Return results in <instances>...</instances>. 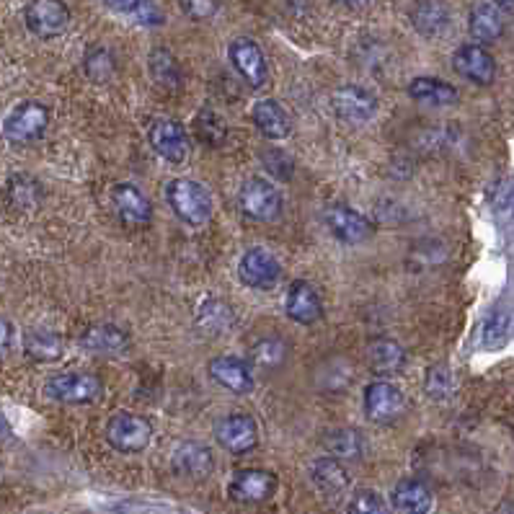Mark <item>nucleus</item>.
<instances>
[{
    "label": "nucleus",
    "mask_w": 514,
    "mask_h": 514,
    "mask_svg": "<svg viewBox=\"0 0 514 514\" xmlns=\"http://www.w3.org/2000/svg\"><path fill=\"white\" fill-rule=\"evenodd\" d=\"M347 514H391V509L378 491L362 489L349 499Z\"/></svg>",
    "instance_id": "40"
},
{
    "label": "nucleus",
    "mask_w": 514,
    "mask_h": 514,
    "mask_svg": "<svg viewBox=\"0 0 514 514\" xmlns=\"http://www.w3.org/2000/svg\"><path fill=\"white\" fill-rule=\"evenodd\" d=\"M471 37L478 44H491L504 34V16L494 3H478L471 11V21H468Z\"/></svg>",
    "instance_id": "28"
},
{
    "label": "nucleus",
    "mask_w": 514,
    "mask_h": 514,
    "mask_svg": "<svg viewBox=\"0 0 514 514\" xmlns=\"http://www.w3.org/2000/svg\"><path fill=\"white\" fill-rule=\"evenodd\" d=\"M323 447L339 460H357L365 453V437L352 427H336L326 432Z\"/></svg>",
    "instance_id": "31"
},
{
    "label": "nucleus",
    "mask_w": 514,
    "mask_h": 514,
    "mask_svg": "<svg viewBox=\"0 0 514 514\" xmlns=\"http://www.w3.org/2000/svg\"><path fill=\"white\" fill-rule=\"evenodd\" d=\"M101 391H104L101 380L88 372H62L44 385V396L65 406H86V403L99 401Z\"/></svg>",
    "instance_id": "3"
},
{
    "label": "nucleus",
    "mask_w": 514,
    "mask_h": 514,
    "mask_svg": "<svg viewBox=\"0 0 514 514\" xmlns=\"http://www.w3.org/2000/svg\"><path fill=\"white\" fill-rule=\"evenodd\" d=\"M455 73L476 86H489L496 78V62L481 44H463L453 55Z\"/></svg>",
    "instance_id": "15"
},
{
    "label": "nucleus",
    "mask_w": 514,
    "mask_h": 514,
    "mask_svg": "<svg viewBox=\"0 0 514 514\" xmlns=\"http://www.w3.org/2000/svg\"><path fill=\"white\" fill-rule=\"evenodd\" d=\"M215 440L220 442V447L228 450V453L246 455L259 445V427H256L254 416L230 414L217 422Z\"/></svg>",
    "instance_id": "9"
},
{
    "label": "nucleus",
    "mask_w": 514,
    "mask_h": 514,
    "mask_svg": "<svg viewBox=\"0 0 514 514\" xmlns=\"http://www.w3.org/2000/svg\"><path fill=\"white\" fill-rule=\"evenodd\" d=\"M339 3H341V6H347L349 11H365L372 0H339Z\"/></svg>",
    "instance_id": "44"
},
{
    "label": "nucleus",
    "mask_w": 514,
    "mask_h": 514,
    "mask_svg": "<svg viewBox=\"0 0 514 514\" xmlns=\"http://www.w3.org/2000/svg\"><path fill=\"white\" fill-rule=\"evenodd\" d=\"M228 57L230 62H233L236 73L241 75L248 86L261 88L264 83H267V75H269L267 57H264V50H261L254 39H248V37L233 39L228 47Z\"/></svg>",
    "instance_id": "10"
},
{
    "label": "nucleus",
    "mask_w": 514,
    "mask_h": 514,
    "mask_svg": "<svg viewBox=\"0 0 514 514\" xmlns=\"http://www.w3.org/2000/svg\"><path fill=\"white\" fill-rule=\"evenodd\" d=\"M194 127H197V135L202 137V143L210 145V148L223 145L225 135H228V130H225V122L220 119V114L212 112V109H202V112L197 114V122H194Z\"/></svg>",
    "instance_id": "38"
},
{
    "label": "nucleus",
    "mask_w": 514,
    "mask_h": 514,
    "mask_svg": "<svg viewBox=\"0 0 514 514\" xmlns=\"http://www.w3.org/2000/svg\"><path fill=\"white\" fill-rule=\"evenodd\" d=\"M238 210L254 223H274L282 215V192L269 179L251 176L241 184Z\"/></svg>",
    "instance_id": "2"
},
{
    "label": "nucleus",
    "mask_w": 514,
    "mask_h": 514,
    "mask_svg": "<svg viewBox=\"0 0 514 514\" xmlns=\"http://www.w3.org/2000/svg\"><path fill=\"white\" fill-rule=\"evenodd\" d=\"M81 347L101 357H122L130 349V336L112 323H93L81 334Z\"/></svg>",
    "instance_id": "20"
},
{
    "label": "nucleus",
    "mask_w": 514,
    "mask_h": 514,
    "mask_svg": "<svg viewBox=\"0 0 514 514\" xmlns=\"http://www.w3.org/2000/svg\"><path fill=\"white\" fill-rule=\"evenodd\" d=\"M238 277L251 290H272L282 277V264L267 248H248L238 261Z\"/></svg>",
    "instance_id": "7"
},
{
    "label": "nucleus",
    "mask_w": 514,
    "mask_h": 514,
    "mask_svg": "<svg viewBox=\"0 0 514 514\" xmlns=\"http://www.w3.org/2000/svg\"><path fill=\"white\" fill-rule=\"evenodd\" d=\"M150 75L153 81L158 83L166 91H176L181 86V68L176 57L166 50V47H158V50L150 52Z\"/></svg>",
    "instance_id": "33"
},
{
    "label": "nucleus",
    "mask_w": 514,
    "mask_h": 514,
    "mask_svg": "<svg viewBox=\"0 0 514 514\" xmlns=\"http://www.w3.org/2000/svg\"><path fill=\"white\" fill-rule=\"evenodd\" d=\"M248 357L261 370H277L287 360V341L279 339V336H261V339L251 344Z\"/></svg>",
    "instance_id": "32"
},
{
    "label": "nucleus",
    "mask_w": 514,
    "mask_h": 514,
    "mask_svg": "<svg viewBox=\"0 0 514 514\" xmlns=\"http://www.w3.org/2000/svg\"><path fill=\"white\" fill-rule=\"evenodd\" d=\"M352 378V362L341 360L339 357V360L321 365V380H318V383H321V388H326V391H347Z\"/></svg>",
    "instance_id": "37"
},
{
    "label": "nucleus",
    "mask_w": 514,
    "mask_h": 514,
    "mask_svg": "<svg viewBox=\"0 0 514 514\" xmlns=\"http://www.w3.org/2000/svg\"><path fill=\"white\" fill-rule=\"evenodd\" d=\"M362 403H365L367 419L372 424H380V427H388L406 414V396L398 385L388 383V380H375V383L367 385Z\"/></svg>",
    "instance_id": "5"
},
{
    "label": "nucleus",
    "mask_w": 514,
    "mask_h": 514,
    "mask_svg": "<svg viewBox=\"0 0 514 514\" xmlns=\"http://www.w3.org/2000/svg\"><path fill=\"white\" fill-rule=\"evenodd\" d=\"M166 202L186 225H205L212 217V194L194 179H174L166 186Z\"/></svg>",
    "instance_id": "1"
},
{
    "label": "nucleus",
    "mask_w": 514,
    "mask_h": 514,
    "mask_svg": "<svg viewBox=\"0 0 514 514\" xmlns=\"http://www.w3.org/2000/svg\"><path fill=\"white\" fill-rule=\"evenodd\" d=\"M197 329L205 331L207 336H225L236 326V313L225 300L205 298L197 305Z\"/></svg>",
    "instance_id": "21"
},
{
    "label": "nucleus",
    "mask_w": 514,
    "mask_h": 514,
    "mask_svg": "<svg viewBox=\"0 0 514 514\" xmlns=\"http://www.w3.org/2000/svg\"><path fill=\"white\" fill-rule=\"evenodd\" d=\"M26 26L39 39H55L70 24V8L65 0H31L26 6Z\"/></svg>",
    "instance_id": "8"
},
{
    "label": "nucleus",
    "mask_w": 514,
    "mask_h": 514,
    "mask_svg": "<svg viewBox=\"0 0 514 514\" xmlns=\"http://www.w3.org/2000/svg\"><path fill=\"white\" fill-rule=\"evenodd\" d=\"M323 225L329 228V233L336 238V241L347 243V246L362 243L372 236L370 220H367L362 212L344 205L329 207V210L323 212Z\"/></svg>",
    "instance_id": "12"
},
{
    "label": "nucleus",
    "mask_w": 514,
    "mask_h": 514,
    "mask_svg": "<svg viewBox=\"0 0 514 514\" xmlns=\"http://www.w3.org/2000/svg\"><path fill=\"white\" fill-rule=\"evenodd\" d=\"M336 117L349 124H367L378 114V99L360 86H341L331 96Z\"/></svg>",
    "instance_id": "14"
},
{
    "label": "nucleus",
    "mask_w": 514,
    "mask_h": 514,
    "mask_svg": "<svg viewBox=\"0 0 514 514\" xmlns=\"http://www.w3.org/2000/svg\"><path fill=\"white\" fill-rule=\"evenodd\" d=\"M261 158H264V166H267L269 174L277 176V179H282V181H290V176L295 168H292V161L287 158L285 153H279V150H267V153L261 155Z\"/></svg>",
    "instance_id": "41"
},
{
    "label": "nucleus",
    "mask_w": 514,
    "mask_h": 514,
    "mask_svg": "<svg viewBox=\"0 0 514 514\" xmlns=\"http://www.w3.org/2000/svg\"><path fill=\"white\" fill-rule=\"evenodd\" d=\"M181 8L192 21H207L220 11V0H181Z\"/></svg>",
    "instance_id": "42"
},
{
    "label": "nucleus",
    "mask_w": 514,
    "mask_h": 514,
    "mask_svg": "<svg viewBox=\"0 0 514 514\" xmlns=\"http://www.w3.org/2000/svg\"><path fill=\"white\" fill-rule=\"evenodd\" d=\"M101 3H104L106 8H112V11L132 16V19H137L145 26H155L163 21L161 11H158L150 0H101Z\"/></svg>",
    "instance_id": "34"
},
{
    "label": "nucleus",
    "mask_w": 514,
    "mask_h": 514,
    "mask_svg": "<svg viewBox=\"0 0 514 514\" xmlns=\"http://www.w3.org/2000/svg\"><path fill=\"white\" fill-rule=\"evenodd\" d=\"M287 3H290V8L295 13H303L305 6H308V0H287Z\"/></svg>",
    "instance_id": "45"
},
{
    "label": "nucleus",
    "mask_w": 514,
    "mask_h": 514,
    "mask_svg": "<svg viewBox=\"0 0 514 514\" xmlns=\"http://www.w3.org/2000/svg\"><path fill=\"white\" fill-rule=\"evenodd\" d=\"M285 313L290 321L303 323V326H310V323H318L323 318V300L318 295V290L310 282H292L290 290H287L285 298Z\"/></svg>",
    "instance_id": "18"
},
{
    "label": "nucleus",
    "mask_w": 514,
    "mask_h": 514,
    "mask_svg": "<svg viewBox=\"0 0 514 514\" xmlns=\"http://www.w3.org/2000/svg\"><path fill=\"white\" fill-rule=\"evenodd\" d=\"M62 352H65V344H62V336L55 334L50 329H31L24 336V354L31 362H55L60 360Z\"/></svg>",
    "instance_id": "29"
},
{
    "label": "nucleus",
    "mask_w": 514,
    "mask_h": 514,
    "mask_svg": "<svg viewBox=\"0 0 514 514\" xmlns=\"http://www.w3.org/2000/svg\"><path fill=\"white\" fill-rule=\"evenodd\" d=\"M50 127V109L39 101H24L13 106L3 122V135L11 143H34Z\"/></svg>",
    "instance_id": "6"
},
{
    "label": "nucleus",
    "mask_w": 514,
    "mask_h": 514,
    "mask_svg": "<svg viewBox=\"0 0 514 514\" xmlns=\"http://www.w3.org/2000/svg\"><path fill=\"white\" fill-rule=\"evenodd\" d=\"M83 70L91 81L106 83L117 70V62H114V55L106 47H91L83 57Z\"/></svg>",
    "instance_id": "35"
},
{
    "label": "nucleus",
    "mask_w": 514,
    "mask_h": 514,
    "mask_svg": "<svg viewBox=\"0 0 514 514\" xmlns=\"http://www.w3.org/2000/svg\"><path fill=\"white\" fill-rule=\"evenodd\" d=\"M153 440V427L145 416L119 411L106 424V442L124 455L143 453L145 447Z\"/></svg>",
    "instance_id": "4"
},
{
    "label": "nucleus",
    "mask_w": 514,
    "mask_h": 514,
    "mask_svg": "<svg viewBox=\"0 0 514 514\" xmlns=\"http://www.w3.org/2000/svg\"><path fill=\"white\" fill-rule=\"evenodd\" d=\"M112 205L119 220L127 225H148L153 220V205L137 186L117 184L112 189Z\"/></svg>",
    "instance_id": "19"
},
{
    "label": "nucleus",
    "mask_w": 514,
    "mask_h": 514,
    "mask_svg": "<svg viewBox=\"0 0 514 514\" xmlns=\"http://www.w3.org/2000/svg\"><path fill=\"white\" fill-rule=\"evenodd\" d=\"M3 199L13 212H31L42 205L44 189L34 176L16 174L8 179L6 189H3Z\"/></svg>",
    "instance_id": "22"
},
{
    "label": "nucleus",
    "mask_w": 514,
    "mask_h": 514,
    "mask_svg": "<svg viewBox=\"0 0 514 514\" xmlns=\"http://www.w3.org/2000/svg\"><path fill=\"white\" fill-rule=\"evenodd\" d=\"M148 140L155 153L163 155L168 163H186V158L192 153L184 124L176 122V119H158V122H153Z\"/></svg>",
    "instance_id": "11"
},
{
    "label": "nucleus",
    "mask_w": 514,
    "mask_h": 514,
    "mask_svg": "<svg viewBox=\"0 0 514 514\" xmlns=\"http://www.w3.org/2000/svg\"><path fill=\"white\" fill-rule=\"evenodd\" d=\"M512 334V316L504 313V310H496L486 318L484 323V331H481V341H484V347H502L504 341L509 339Z\"/></svg>",
    "instance_id": "39"
},
{
    "label": "nucleus",
    "mask_w": 514,
    "mask_h": 514,
    "mask_svg": "<svg viewBox=\"0 0 514 514\" xmlns=\"http://www.w3.org/2000/svg\"><path fill=\"white\" fill-rule=\"evenodd\" d=\"M424 391L434 401H445L455 393V375L447 365H434L427 370V378H424Z\"/></svg>",
    "instance_id": "36"
},
{
    "label": "nucleus",
    "mask_w": 514,
    "mask_h": 514,
    "mask_svg": "<svg viewBox=\"0 0 514 514\" xmlns=\"http://www.w3.org/2000/svg\"><path fill=\"white\" fill-rule=\"evenodd\" d=\"M171 465L174 471L184 478H192V481H199V478H207L215 468V455L207 445L194 440L179 442L171 453Z\"/></svg>",
    "instance_id": "16"
},
{
    "label": "nucleus",
    "mask_w": 514,
    "mask_h": 514,
    "mask_svg": "<svg viewBox=\"0 0 514 514\" xmlns=\"http://www.w3.org/2000/svg\"><path fill=\"white\" fill-rule=\"evenodd\" d=\"M254 122L261 135L269 137V140H285L292 130L287 109L272 99H264L254 106Z\"/></svg>",
    "instance_id": "27"
},
{
    "label": "nucleus",
    "mask_w": 514,
    "mask_h": 514,
    "mask_svg": "<svg viewBox=\"0 0 514 514\" xmlns=\"http://www.w3.org/2000/svg\"><path fill=\"white\" fill-rule=\"evenodd\" d=\"M228 491L241 504H261L277 491V476L264 468H243L233 473Z\"/></svg>",
    "instance_id": "13"
},
{
    "label": "nucleus",
    "mask_w": 514,
    "mask_h": 514,
    "mask_svg": "<svg viewBox=\"0 0 514 514\" xmlns=\"http://www.w3.org/2000/svg\"><path fill=\"white\" fill-rule=\"evenodd\" d=\"M393 507L401 514H429L432 509V491L419 478H403L391 494Z\"/></svg>",
    "instance_id": "23"
},
{
    "label": "nucleus",
    "mask_w": 514,
    "mask_h": 514,
    "mask_svg": "<svg viewBox=\"0 0 514 514\" xmlns=\"http://www.w3.org/2000/svg\"><path fill=\"white\" fill-rule=\"evenodd\" d=\"M367 362H370V370L375 375H398L406 367V352L398 341L393 339H375L367 347Z\"/></svg>",
    "instance_id": "26"
},
{
    "label": "nucleus",
    "mask_w": 514,
    "mask_h": 514,
    "mask_svg": "<svg viewBox=\"0 0 514 514\" xmlns=\"http://www.w3.org/2000/svg\"><path fill=\"white\" fill-rule=\"evenodd\" d=\"M409 96L414 101H419V104L427 106H450L458 101V88L440 81V78L422 75V78H414L409 83Z\"/></svg>",
    "instance_id": "30"
},
{
    "label": "nucleus",
    "mask_w": 514,
    "mask_h": 514,
    "mask_svg": "<svg viewBox=\"0 0 514 514\" xmlns=\"http://www.w3.org/2000/svg\"><path fill=\"white\" fill-rule=\"evenodd\" d=\"M310 478H313L316 489H321L326 496H341L349 489L347 468L334 455L318 458L316 463L310 465Z\"/></svg>",
    "instance_id": "24"
},
{
    "label": "nucleus",
    "mask_w": 514,
    "mask_h": 514,
    "mask_svg": "<svg viewBox=\"0 0 514 514\" xmlns=\"http://www.w3.org/2000/svg\"><path fill=\"white\" fill-rule=\"evenodd\" d=\"M13 347V326L6 321V318H0V357H6Z\"/></svg>",
    "instance_id": "43"
},
{
    "label": "nucleus",
    "mask_w": 514,
    "mask_h": 514,
    "mask_svg": "<svg viewBox=\"0 0 514 514\" xmlns=\"http://www.w3.org/2000/svg\"><path fill=\"white\" fill-rule=\"evenodd\" d=\"M494 6L499 11H514V0H494Z\"/></svg>",
    "instance_id": "46"
},
{
    "label": "nucleus",
    "mask_w": 514,
    "mask_h": 514,
    "mask_svg": "<svg viewBox=\"0 0 514 514\" xmlns=\"http://www.w3.org/2000/svg\"><path fill=\"white\" fill-rule=\"evenodd\" d=\"M411 24L422 37H440L450 26V11L442 0H416L411 8Z\"/></svg>",
    "instance_id": "25"
},
{
    "label": "nucleus",
    "mask_w": 514,
    "mask_h": 514,
    "mask_svg": "<svg viewBox=\"0 0 514 514\" xmlns=\"http://www.w3.org/2000/svg\"><path fill=\"white\" fill-rule=\"evenodd\" d=\"M207 372H210V378L215 380L220 388H225L228 393L246 396V393L254 391V375H251V367H248L243 360H238V357H230V354L215 357V360L207 365Z\"/></svg>",
    "instance_id": "17"
}]
</instances>
